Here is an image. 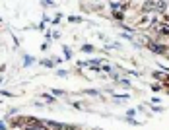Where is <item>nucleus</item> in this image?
<instances>
[{"label": "nucleus", "instance_id": "obj_2", "mask_svg": "<svg viewBox=\"0 0 169 130\" xmlns=\"http://www.w3.org/2000/svg\"><path fill=\"white\" fill-rule=\"evenodd\" d=\"M47 126H51V128H55V130H62V128H64V126H62V124L55 122V121H47Z\"/></svg>", "mask_w": 169, "mask_h": 130}, {"label": "nucleus", "instance_id": "obj_8", "mask_svg": "<svg viewBox=\"0 0 169 130\" xmlns=\"http://www.w3.org/2000/svg\"><path fill=\"white\" fill-rule=\"evenodd\" d=\"M82 49H84V51H86V53H89V51H93V47H92V45H84V47H82Z\"/></svg>", "mask_w": 169, "mask_h": 130}, {"label": "nucleus", "instance_id": "obj_6", "mask_svg": "<svg viewBox=\"0 0 169 130\" xmlns=\"http://www.w3.org/2000/svg\"><path fill=\"white\" fill-rule=\"evenodd\" d=\"M35 58H33V56H25V66H29L31 64V62H33Z\"/></svg>", "mask_w": 169, "mask_h": 130}, {"label": "nucleus", "instance_id": "obj_5", "mask_svg": "<svg viewBox=\"0 0 169 130\" xmlns=\"http://www.w3.org/2000/svg\"><path fill=\"white\" fill-rule=\"evenodd\" d=\"M144 10H146V12H148V10H156V2H146Z\"/></svg>", "mask_w": 169, "mask_h": 130}, {"label": "nucleus", "instance_id": "obj_9", "mask_svg": "<svg viewBox=\"0 0 169 130\" xmlns=\"http://www.w3.org/2000/svg\"><path fill=\"white\" fill-rule=\"evenodd\" d=\"M64 130H78V128H74V126H64Z\"/></svg>", "mask_w": 169, "mask_h": 130}, {"label": "nucleus", "instance_id": "obj_3", "mask_svg": "<svg viewBox=\"0 0 169 130\" xmlns=\"http://www.w3.org/2000/svg\"><path fill=\"white\" fill-rule=\"evenodd\" d=\"M165 8H167V4H165V2H156V10H160V12H163Z\"/></svg>", "mask_w": 169, "mask_h": 130}, {"label": "nucleus", "instance_id": "obj_7", "mask_svg": "<svg viewBox=\"0 0 169 130\" xmlns=\"http://www.w3.org/2000/svg\"><path fill=\"white\" fill-rule=\"evenodd\" d=\"M113 16H115L117 19H123V16H124V14H123V12H113Z\"/></svg>", "mask_w": 169, "mask_h": 130}, {"label": "nucleus", "instance_id": "obj_1", "mask_svg": "<svg viewBox=\"0 0 169 130\" xmlns=\"http://www.w3.org/2000/svg\"><path fill=\"white\" fill-rule=\"evenodd\" d=\"M148 47H150V51H152V53H157V54H163V53L167 51L165 47H163V45H160V43H150Z\"/></svg>", "mask_w": 169, "mask_h": 130}, {"label": "nucleus", "instance_id": "obj_4", "mask_svg": "<svg viewBox=\"0 0 169 130\" xmlns=\"http://www.w3.org/2000/svg\"><path fill=\"white\" fill-rule=\"evenodd\" d=\"M160 33H163V35H169V25H160Z\"/></svg>", "mask_w": 169, "mask_h": 130}]
</instances>
